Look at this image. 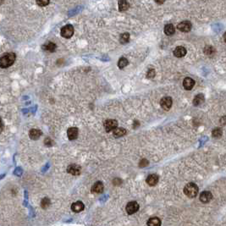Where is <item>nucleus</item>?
I'll list each match as a JSON object with an SVG mask.
<instances>
[{
	"instance_id": "1",
	"label": "nucleus",
	"mask_w": 226,
	"mask_h": 226,
	"mask_svg": "<svg viewBox=\"0 0 226 226\" xmlns=\"http://www.w3.org/2000/svg\"><path fill=\"white\" fill-rule=\"evenodd\" d=\"M15 53H8L4 54L0 59V66L1 68H8L15 63Z\"/></svg>"
},
{
	"instance_id": "2",
	"label": "nucleus",
	"mask_w": 226,
	"mask_h": 226,
	"mask_svg": "<svg viewBox=\"0 0 226 226\" xmlns=\"http://www.w3.org/2000/svg\"><path fill=\"white\" fill-rule=\"evenodd\" d=\"M184 193L190 198H194L198 194V186L195 183H188L184 188Z\"/></svg>"
},
{
	"instance_id": "3",
	"label": "nucleus",
	"mask_w": 226,
	"mask_h": 226,
	"mask_svg": "<svg viewBox=\"0 0 226 226\" xmlns=\"http://www.w3.org/2000/svg\"><path fill=\"white\" fill-rule=\"evenodd\" d=\"M61 36L64 38H70L74 34V27L72 25H66L61 29Z\"/></svg>"
},
{
	"instance_id": "4",
	"label": "nucleus",
	"mask_w": 226,
	"mask_h": 226,
	"mask_svg": "<svg viewBox=\"0 0 226 226\" xmlns=\"http://www.w3.org/2000/svg\"><path fill=\"white\" fill-rule=\"evenodd\" d=\"M172 104H173V100L170 97H164L160 101V105L162 107V109L166 110V111H168L171 109Z\"/></svg>"
},
{
	"instance_id": "5",
	"label": "nucleus",
	"mask_w": 226,
	"mask_h": 226,
	"mask_svg": "<svg viewBox=\"0 0 226 226\" xmlns=\"http://www.w3.org/2000/svg\"><path fill=\"white\" fill-rule=\"evenodd\" d=\"M125 210L127 212L128 214H133L139 210V204L137 203L135 201L130 202L127 205H126V208Z\"/></svg>"
},
{
	"instance_id": "6",
	"label": "nucleus",
	"mask_w": 226,
	"mask_h": 226,
	"mask_svg": "<svg viewBox=\"0 0 226 226\" xmlns=\"http://www.w3.org/2000/svg\"><path fill=\"white\" fill-rule=\"evenodd\" d=\"M178 30H181L182 32H189L192 30V23L188 21V20H185L182 21L177 26Z\"/></svg>"
},
{
	"instance_id": "7",
	"label": "nucleus",
	"mask_w": 226,
	"mask_h": 226,
	"mask_svg": "<svg viewBox=\"0 0 226 226\" xmlns=\"http://www.w3.org/2000/svg\"><path fill=\"white\" fill-rule=\"evenodd\" d=\"M118 126V121L115 120H108L104 123V128L106 131H112Z\"/></svg>"
},
{
	"instance_id": "8",
	"label": "nucleus",
	"mask_w": 226,
	"mask_h": 226,
	"mask_svg": "<svg viewBox=\"0 0 226 226\" xmlns=\"http://www.w3.org/2000/svg\"><path fill=\"white\" fill-rule=\"evenodd\" d=\"M67 172L72 175H79L81 173V168L77 164H70L67 168Z\"/></svg>"
},
{
	"instance_id": "9",
	"label": "nucleus",
	"mask_w": 226,
	"mask_h": 226,
	"mask_svg": "<svg viewBox=\"0 0 226 226\" xmlns=\"http://www.w3.org/2000/svg\"><path fill=\"white\" fill-rule=\"evenodd\" d=\"M213 199V195L210 192L205 191L200 194V201L203 203H207Z\"/></svg>"
},
{
	"instance_id": "10",
	"label": "nucleus",
	"mask_w": 226,
	"mask_h": 226,
	"mask_svg": "<svg viewBox=\"0 0 226 226\" xmlns=\"http://www.w3.org/2000/svg\"><path fill=\"white\" fill-rule=\"evenodd\" d=\"M158 180H159V177H158V174H152L150 175H148L146 180V182H147V185H149L150 186H154L158 184Z\"/></svg>"
},
{
	"instance_id": "11",
	"label": "nucleus",
	"mask_w": 226,
	"mask_h": 226,
	"mask_svg": "<svg viewBox=\"0 0 226 226\" xmlns=\"http://www.w3.org/2000/svg\"><path fill=\"white\" fill-rule=\"evenodd\" d=\"M78 134H79V131L76 127H70L67 131V136H68V138L70 141L76 139L78 137Z\"/></svg>"
},
{
	"instance_id": "12",
	"label": "nucleus",
	"mask_w": 226,
	"mask_h": 226,
	"mask_svg": "<svg viewBox=\"0 0 226 226\" xmlns=\"http://www.w3.org/2000/svg\"><path fill=\"white\" fill-rule=\"evenodd\" d=\"M195 86V81L190 77H186L183 81V87L185 90H192Z\"/></svg>"
},
{
	"instance_id": "13",
	"label": "nucleus",
	"mask_w": 226,
	"mask_h": 226,
	"mask_svg": "<svg viewBox=\"0 0 226 226\" xmlns=\"http://www.w3.org/2000/svg\"><path fill=\"white\" fill-rule=\"evenodd\" d=\"M186 54V49L182 46H179L174 50V55L177 58H182Z\"/></svg>"
},
{
	"instance_id": "14",
	"label": "nucleus",
	"mask_w": 226,
	"mask_h": 226,
	"mask_svg": "<svg viewBox=\"0 0 226 226\" xmlns=\"http://www.w3.org/2000/svg\"><path fill=\"white\" fill-rule=\"evenodd\" d=\"M84 207H85L84 203H81V202H80V201H78V202H75V203H74L72 204L71 210L74 212V213H80V212H81L83 209H84Z\"/></svg>"
},
{
	"instance_id": "15",
	"label": "nucleus",
	"mask_w": 226,
	"mask_h": 226,
	"mask_svg": "<svg viewBox=\"0 0 226 226\" xmlns=\"http://www.w3.org/2000/svg\"><path fill=\"white\" fill-rule=\"evenodd\" d=\"M103 191V184L101 181L96 182L91 187V192L93 193H102Z\"/></svg>"
},
{
	"instance_id": "16",
	"label": "nucleus",
	"mask_w": 226,
	"mask_h": 226,
	"mask_svg": "<svg viewBox=\"0 0 226 226\" xmlns=\"http://www.w3.org/2000/svg\"><path fill=\"white\" fill-rule=\"evenodd\" d=\"M41 131L40 130L38 129H31L29 133V136L30 137V139L32 140H38L40 136H41Z\"/></svg>"
},
{
	"instance_id": "17",
	"label": "nucleus",
	"mask_w": 226,
	"mask_h": 226,
	"mask_svg": "<svg viewBox=\"0 0 226 226\" xmlns=\"http://www.w3.org/2000/svg\"><path fill=\"white\" fill-rule=\"evenodd\" d=\"M42 48H43V50H45V51L53 53V52L55 51V49H56V44L53 43V42L49 41V42H47L46 44L42 46Z\"/></svg>"
},
{
	"instance_id": "18",
	"label": "nucleus",
	"mask_w": 226,
	"mask_h": 226,
	"mask_svg": "<svg viewBox=\"0 0 226 226\" xmlns=\"http://www.w3.org/2000/svg\"><path fill=\"white\" fill-rule=\"evenodd\" d=\"M129 7H130V4H129L127 0H120L119 1V10L120 11H126Z\"/></svg>"
},
{
	"instance_id": "19",
	"label": "nucleus",
	"mask_w": 226,
	"mask_h": 226,
	"mask_svg": "<svg viewBox=\"0 0 226 226\" xmlns=\"http://www.w3.org/2000/svg\"><path fill=\"white\" fill-rule=\"evenodd\" d=\"M175 32V28L172 24H167L164 27V33L167 36H172Z\"/></svg>"
},
{
	"instance_id": "20",
	"label": "nucleus",
	"mask_w": 226,
	"mask_h": 226,
	"mask_svg": "<svg viewBox=\"0 0 226 226\" xmlns=\"http://www.w3.org/2000/svg\"><path fill=\"white\" fill-rule=\"evenodd\" d=\"M205 101V98H204L203 94H198L196 95L194 100H193V104L195 106H199L203 104Z\"/></svg>"
},
{
	"instance_id": "21",
	"label": "nucleus",
	"mask_w": 226,
	"mask_h": 226,
	"mask_svg": "<svg viewBox=\"0 0 226 226\" xmlns=\"http://www.w3.org/2000/svg\"><path fill=\"white\" fill-rule=\"evenodd\" d=\"M126 134V130L124 128H115L113 131V135L115 137H121Z\"/></svg>"
},
{
	"instance_id": "22",
	"label": "nucleus",
	"mask_w": 226,
	"mask_h": 226,
	"mask_svg": "<svg viewBox=\"0 0 226 226\" xmlns=\"http://www.w3.org/2000/svg\"><path fill=\"white\" fill-rule=\"evenodd\" d=\"M147 225H152V226H158L161 225V220L158 219V217H153V218H151L148 221H147Z\"/></svg>"
},
{
	"instance_id": "23",
	"label": "nucleus",
	"mask_w": 226,
	"mask_h": 226,
	"mask_svg": "<svg viewBox=\"0 0 226 226\" xmlns=\"http://www.w3.org/2000/svg\"><path fill=\"white\" fill-rule=\"evenodd\" d=\"M129 64V61L128 59H126V58H124V57H122L120 59V60L118 62V67L120 69H123L124 67H126Z\"/></svg>"
},
{
	"instance_id": "24",
	"label": "nucleus",
	"mask_w": 226,
	"mask_h": 226,
	"mask_svg": "<svg viewBox=\"0 0 226 226\" xmlns=\"http://www.w3.org/2000/svg\"><path fill=\"white\" fill-rule=\"evenodd\" d=\"M130 40V34L127 32H124L123 34H121L120 38V41L122 44H126Z\"/></svg>"
},
{
	"instance_id": "25",
	"label": "nucleus",
	"mask_w": 226,
	"mask_h": 226,
	"mask_svg": "<svg viewBox=\"0 0 226 226\" xmlns=\"http://www.w3.org/2000/svg\"><path fill=\"white\" fill-rule=\"evenodd\" d=\"M215 50L214 48L211 47V46H207L205 48H204V53L205 54H207V56H213V53H214Z\"/></svg>"
},
{
	"instance_id": "26",
	"label": "nucleus",
	"mask_w": 226,
	"mask_h": 226,
	"mask_svg": "<svg viewBox=\"0 0 226 226\" xmlns=\"http://www.w3.org/2000/svg\"><path fill=\"white\" fill-rule=\"evenodd\" d=\"M50 204H51V202H50V200H49V198H48V197H44V198L41 201V207H42V208H44V209L48 208V207L50 206Z\"/></svg>"
},
{
	"instance_id": "27",
	"label": "nucleus",
	"mask_w": 226,
	"mask_h": 226,
	"mask_svg": "<svg viewBox=\"0 0 226 226\" xmlns=\"http://www.w3.org/2000/svg\"><path fill=\"white\" fill-rule=\"evenodd\" d=\"M212 136L215 137V138H219L222 136V130L220 128L214 129L213 132H212Z\"/></svg>"
},
{
	"instance_id": "28",
	"label": "nucleus",
	"mask_w": 226,
	"mask_h": 226,
	"mask_svg": "<svg viewBox=\"0 0 226 226\" xmlns=\"http://www.w3.org/2000/svg\"><path fill=\"white\" fill-rule=\"evenodd\" d=\"M49 2H50V0H37V4H38V5H39L40 7L47 6V5L49 4Z\"/></svg>"
},
{
	"instance_id": "29",
	"label": "nucleus",
	"mask_w": 226,
	"mask_h": 226,
	"mask_svg": "<svg viewBox=\"0 0 226 226\" xmlns=\"http://www.w3.org/2000/svg\"><path fill=\"white\" fill-rule=\"evenodd\" d=\"M156 75V72L153 69H150L147 73V78H153Z\"/></svg>"
},
{
	"instance_id": "30",
	"label": "nucleus",
	"mask_w": 226,
	"mask_h": 226,
	"mask_svg": "<svg viewBox=\"0 0 226 226\" xmlns=\"http://www.w3.org/2000/svg\"><path fill=\"white\" fill-rule=\"evenodd\" d=\"M148 163H149V162H148L147 159H146V158H142V159L141 160V162H140L139 165L140 167H146V166L148 165Z\"/></svg>"
},
{
	"instance_id": "31",
	"label": "nucleus",
	"mask_w": 226,
	"mask_h": 226,
	"mask_svg": "<svg viewBox=\"0 0 226 226\" xmlns=\"http://www.w3.org/2000/svg\"><path fill=\"white\" fill-rule=\"evenodd\" d=\"M44 142H45V144L47 145V146H48H48H51L52 143H53L52 140L50 139V138H46L45 141H44Z\"/></svg>"
},
{
	"instance_id": "32",
	"label": "nucleus",
	"mask_w": 226,
	"mask_h": 226,
	"mask_svg": "<svg viewBox=\"0 0 226 226\" xmlns=\"http://www.w3.org/2000/svg\"><path fill=\"white\" fill-rule=\"evenodd\" d=\"M155 2L158 4H163L165 2V0H155Z\"/></svg>"
},
{
	"instance_id": "33",
	"label": "nucleus",
	"mask_w": 226,
	"mask_h": 226,
	"mask_svg": "<svg viewBox=\"0 0 226 226\" xmlns=\"http://www.w3.org/2000/svg\"><path fill=\"white\" fill-rule=\"evenodd\" d=\"M224 41H225L226 43V32L224 33Z\"/></svg>"
}]
</instances>
